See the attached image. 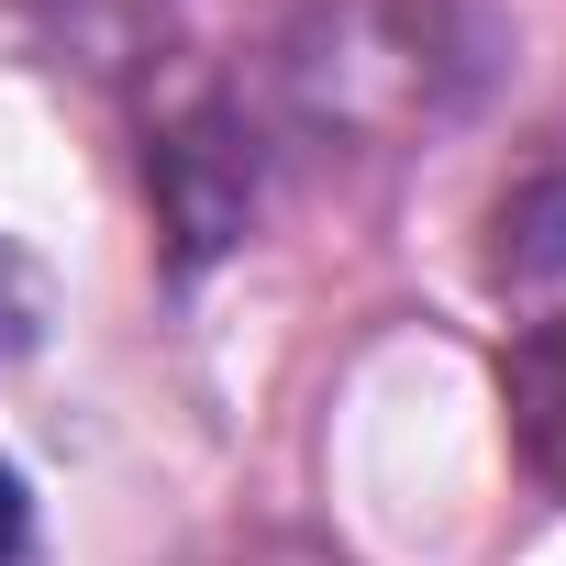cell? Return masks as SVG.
Segmentation results:
<instances>
[{"instance_id":"277c9868","label":"cell","mask_w":566,"mask_h":566,"mask_svg":"<svg viewBox=\"0 0 566 566\" xmlns=\"http://www.w3.org/2000/svg\"><path fill=\"white\" fill-rule=\"evenodd\" d=\"M178 566H334V555H312V544H290V533H233V544H200V555H178Z\"/></svg>"},{"instance_id":"6da1fadb","label":"cell","mask_w":566,"mask_h":566,"mask_svg":"<svg viewBox=\"0 0 566 566\" xmlns=\"http://www.w3.org/2000/svg\"><path fill=\"white\" fill-rule=\"evenodd\" d=\"M478 78L467 0H301L290 23V101L312 134L345 145H400L455 112Z\"/></svg>"},{"instance_id":"5b68a950","label":"cell","mask_w":566,"mask_h":566,"mask_svg":"<svg viewBox=\"0 0 566 566\" xmlns=\"http://www.w3.org/2000/svg\"><path fill=\"white\" fill-rule=\"evenodd\" d=\"M0 566H34V511H23L12 467H0Z\"/></svg>"},{"instance_id":"3957f363","label":"cell","mask_w":566,"mask_h":566,"mask_svg":"<svg viewBox=\"0 0 566 566\" xmlns=\"http://www.w3.org/2000/svg\"><path fill=\"white\" fill-rule=\"evenodd\" d=\"M500 400H511V455L533 467L544 500H566V323H522L511 334Z\"/></svg>"},{"instance_id":"7a4b0ae2","label":"cell","mask_w":566,"mask_h":566,"mask_svg":"<svg viewBox=\"0 0 566 566\" xmlns=\"http://www.w3.org/2000/svg\"><path fill=\"white\" fill-rule=\"evenodd\" d=\"M489 290L522 323H566V167H533L489 211Z\"/></svg>"}]
</instances>
